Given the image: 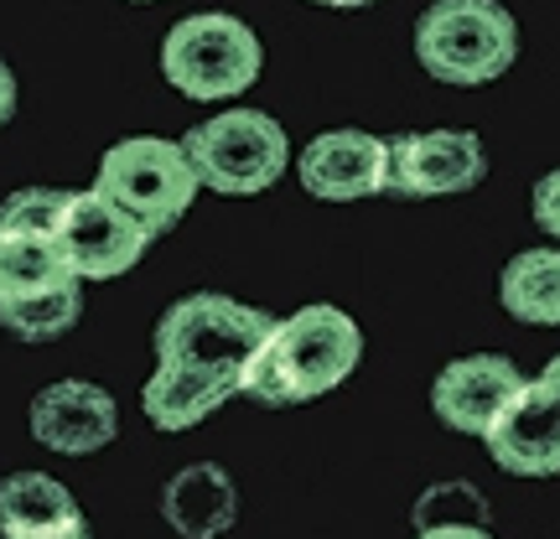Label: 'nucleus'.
<instances>
[{
    "mask_svg": "<svg viewBox=\"0 0 560 539\" xmlns=\"http://www.w3.org/2000/svg\"><path fill=\"white\" fill-rule=\"evenodd\" d=\"M363 359V332L332 301H312L276 321L265 348L244 363L240 395L265 410H291L332 395L342 379H353Z\"/></svg>",
    "mask_w": 560,
    "mask_h": 539,
    "instance_id": "obj_1",
    "label": "nucleus"
},
{
    "mask_svg": "<svg viewBox=\"0 0 560 539\" xmlns=\"http://www.w3.org/2000/svg\"><path fill=\"white\" fill-rule=\"evenodd\" d=\"M276 321L280 317L265 312V306L234 301L223 291H192V296L172 301L161 312L151 342H156V363L240 384L244 363L265 348V338L276 332Z\"/></svg>",
    "mask_w": 560,
    "mask_h": 539,
    "instance_id": "obj_2",
    "label": "nucleus"
},
{
    "mask_svg": "<svg viewBox=\"0 0 560 539\" xmlns=\"http://www.w3.org/2000/svg\"><path fill=\"white\" fill-rule=\"evenodd\" d=\"M520 58V21L503 0H436L416 21V62L436 83L482 89Z\"/></svg>",
    "mask_w": 560,
    "mask_h": 539,
    "instance_id": "obj_3",
    "label": "nucleus"
},
{
    "mask_svg": "<svg viewBox=\"0 0 560 539\" xmlns=\"http://www.w3.org/2000/svg\"><path fill=\"white\" fill-rule=\"evenodd\" d=\"M265 73L260 32L229 11L182 16L161 42V79L192 104L244 99Z\"/></svg>",
    "mask_w": 560,
    "mask_h": 539,
    "instance_id": "obj_4",
    "label": "nucleus"
},
{
    "mask_svg": "<svg viewBox=\"0 0 560 539\" xmlns=\"http://www.w3.org/2000/svg\"><path fill=\"white\" fill-rule=\"evenodd\" d=\"M187 156L198 166V177L208 192L219 198H260L270 192L285 172H291V136L276 115L265 109H219L213 120L192 125L187 136Z\"/></svg>",
    "mask_w": 560,
    "mask_h": 539,
    "instance_id": "obj_5",
    "label": "nucleus"
},
{
    "mask_svg": "<svg viewBox=\"0 0 560 539\" xmlns=\"http://www.w3.org/2000/svg\"><path fill=\"white\" fill-rule=\"evenodd\" d=\"M104 198H115L125 213H136L151 234H166L187 219V208L198 202L202 177L187 145L166 136H125L115 140L100 161V177H94Z\"/></svg>",
    "mask_w": 560,
    "mask_h": 539,
    "instance_id": "obj_6",
    "label": "nucleus"
},
{
    "mask_svg": "<svg viewBox=\"0 0 560 539\" xmlns=\"http://www.w3.org/2000/svg\"><path fill=\"white\" fill-rule=\"evenodd\" d=\"M151 229L125 213L115 198H104L100 187H83V192H68V208H62L58 223V244L73 276L89 285V280H120L125 270H136L151 249Z\"/></svg>",
    "mask_w": 560,
    "mask_h": 539,
    "instance_id": "obj_7",
    "label": "nucleus"
},
{
    "mask_svg": "<svg viewBox=\"0 0 560 539\" xmlns=\"http://www.w3.org/2000/svg\"><path fill=\"white\" fill-rule=\"evenodd\" d=\"M488 177V151L472 130H405L389 140L395 198H457Z\"/></svg>",
    "mask_w": 560,
    "mask_h": 539,
    "instance_id": "obj_8",
    "label": "nucleus"
},
{
    "mask_svg": "<svg viewBox=\"0 0 560 539\" xmlns=\"http://www.w3.org/2000/svg\"><path fill=\"white\" fill-rule=\"evenodd\" d=\"M524 368L503 353H467L452 359L431 384V410L457 436H488L499 415L524 395Z\"/></svg>",
    "mask_w": 560,
    "mask_h": 539,
    "instance_id": "obj_9",
    "label": "nucleus"
},
{
    "mask_svg": "<svg viewBox=\"0 0 560 539\" xmlns=\"http://www.w3.org/2000/svg\"><path fill=\"white\" fill-rule=\"evenodd\" d=\"M301 187L317 202H363L389 192V140L369 130H322L301 145Z\"/></svg>",
    "mask_w": 560,
    "mask_h": 539,
    "instance_id": "obj_10",
    "label": "nucleus"
},
{
    "mask_svg": "<svg viewBox=\"0 0 560 539\" xmlns=\"http://www.w3.org/2000/svg\"><path fill=\"white\" fill-rule=\"evenodd\" d=\"M26 420H32V436L58 457H94L120 436L115 395L89 379H52L47 389H37Z\"/></svg>",
    "mask_w": 560,
    "mask_h": 539,
    "instance_id": "obj_11",
    "label": "nucleus"
},
{
    "mask_svg": "<svg viewBox=\"0 0 560 539\" xmlns=\"http://www.w3.org/2000/svg\"><path fill=\"white\" fill-rule=\"evenodd\" d=\"M482 441L488 457L514 478H560V400L540 379H529Z\"/></svg>",
    "mask_w": 560,
    "mask_h": 539,
    "instance_id": "obj_12",
    "label": "nucleus"
},
{
    "mask_svg": "<svg viewBox=\"0 0 560 539\" xmlns=\"http://www.w3.org/2000/svg\"><path fill=\"white\" fill-rule=\"evenodd\" d=\"M161 519L177 539H219L240 524V488L219 461H192L161 488Z\"/></svg>",
    "mask_w": 560,
    "mask_h": 539,
    "instance_id": "obj_13",
    "label": "nucleus"
},
{
    "mask_svg": "<svg viewBox=\"0 0 560 539\" xmlns=\"http://www.w3.org/2000/svg\"><path fill=\"white\" fill-rule=\"evenodd\" d=\"M79 499L47 472H11L0 478V539H79Z\"/></svg>",
    "mask_w": 560,
    "mask_h": 539,
    "instance_id": "obj_14",
    "label": "nucleus"
},
{
    "mask_svg": "<svg viewBox=\"0 0 560 539\" xmlns=\"http://www.w3.org/2000/svg\"><path fill=\"white\" fill-rule=\"evenodd\" d=\"M240 395V384L213 379V374H192V368H172V363H156V374L140 389V410L156 431H192L202 420L223 410V405Z\"/></svg>",
    "mask_w": 560,
    "mask_h": 539,
    "instance_id": "obj_15",
    "label": "nucleus"
},
{
    "mask_svg": "<svg viewBox=\"0 0 560 539\" xmlns=\"http://www.w3.org/2000/svg\"><path fill=\"white\" fill-rule=\"evenodd\" d=\"M503 312L524 327H560V249H524L499 276Z\"/></svg>",
    "mask_w": 560,
    "mask_h": 539,
    "instance_id": "obj_16",
    "label": "nucleus"
},
{
    "mask_svg": "<svg viewBox=\"0 0 560 539\" xmlns=\"http://www.w3.org/2000/svg\"><path fill=\"white\" fill-rule=\"evenodd\" d=\"M73 265L62 255L58 239H42V234H0V306H16L32 301L42 291H58L68 285Z\"/></svg>",
    "mask_w": 560,
    "mask_h": 539,
    "instance_id": "obj_17",
    "label": "nucleus"
},
{
    "mask_svg": "<svg viewBox=\"0 0 560 539\" xmlns=\"http://www.w3.org/2000/svg\"><path fill=\"white\" fill-rule=\"evenodd\" d=\"M83 317V280H68L58 291H42L32 301L0 306V327L21 342H52L62 332H73Z\"/></svg>",
    "mask_w": 560,
    "mask_h": 539,
    "instance_id": "obj_18",
    "label": "nucleus"
},
{
    "mask_svg": "<svg viewBox=\"0 0 560 539\" xmlns=\"http://www.w3.org/2000/svg\"><path fill=\"white\" fill-rule=\"evenodd\" d=\"M493 519V503L482 499L472 482H436L416 499V529H441V524H482Z\"/></svg>",
    "mask_w": 560,
    "mask_h": 539,
    "instance_id": "obj_19",
    "label": "nucleus"
},
{
    "mask_svg": "<svg viewBox=\"0 0 560 539\" xmlns=\"http://www.w3.org/2000/svg\"><path fill=\"white\" fill-rule=\"evenodd\" d=\"M62 208H68V192H62V187H16L11 198L0 202V234H42V239H58Z\"/></svg>",
    "mask_w": 560,
    "mask_h": 539,
    "instance_id": "obj_20",
    "label": "nucleus"
},
{
    "mask_svg": "<svg viewBox=\"0 0 560 539\" xmlns=\"http://www.w3.org/2000/svg\"><path fill=\"white\" fill-rule=\"evenodd\" d=\"M529 219L535 229H545L550 239H560V172H545L529 192Z\"/></svg>",
    "mask_w": 560,
    "mask_h": 539,
    "instance_id": "obj_21",
    "label": "nucleus"
},
{
    "mask_svg": "<svg viewBox=\"0 0 560 539\" xmlns=\"http://www.w3.org/2000/svg\"><path fill=\"white\" fill-rule=\"evenodd\" d=\"M16 99H21L16 73H11V62L0 58V130H5V125H11V115H16Z\"/></svg>",
    "mask_w": 560,
    "mask_h": 539,
    "instance_id": "obj_22",
    "label": "nucleus"
},
{
    "mask_svg": "<svg viewBox=\"0 0 560 539\" xmlns=\"http://www.w3.org/2000/svg\"><path fill=\"white\" fill-rule=\"evenodd\" d=\"M416 539H493L482 524H441V529H416Z\"/></svg>",
    "mask_w": 560,
    "mask_h": 539,
    "instance_id": "obj_23",
    "label": "nucleus"
},
{
    "mask_svg": "<svg viewBox=\"0 0 560 539\" xmlns=\"http://www.w3.org/2000/svg\"><path fill=\"white\" fill-rule=\"evenodd\" d=\"M540 384H545V389H550V395H556V400H560V353H556V359H550V363H545V368H540Z\"/></svg>",
    "mask_w": 560,
    "mask_h": 539,
    "instance_id": "obj_24",
    "label": "nucleus"
},
{
    "mask_svg": "<svg viewBox=\"0 0 560 539\" xmlns=\"http://www.w3.org/2000/svg\"><path fill=\"white\" fill-rule=\"evenodd\" d=\"M317 5H338V11H359V5H374V0H317Z\"/></svg>",
    "mask_w": 560,
    "mask_h": 539,
    "instance_id": "obj_25",
    "label": "nucleus"
},
{
    "mask_svg": "<svg viewBox=\"0 0 560 539\" xmlns=\"http://www.w3.org/2000/svg\"><path fill=\"white\" fill-rule=\"evenodd\" d=\"M140 5H156V0H140Z\"/></svg>",
    "mask_w": 560,
    "mask_h": 539,
    "instance_id": "obj_26",
    "label": "nucleus"
},
{
    "mask_svg": "<svg viewBox=\"0 0 560 539\" xmlns=\"http://www.w3.org/2000/svg\"><path fill=\"white\" fill-rule=\"evenodd\" d=\"M79 539H89V535H79Z\"/></svg>",
    "mask_w": 560,
    "mask_h": 539,
    "instance_id": "obj_27",
    "label": "nucleus"
}]
</instances>
